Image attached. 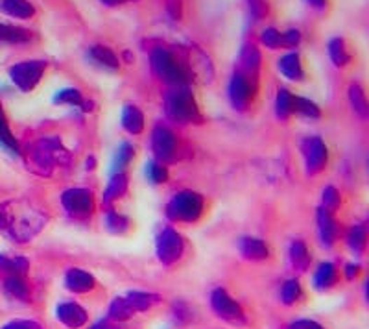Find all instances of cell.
Listing matches in <instances>:
<instances>
[{
	"label": "cell",
	"instance_id": "6da1fadb",
	"mask_svg": "<svg viewBox=\"0 0 369 329\" xmlns=\"http://www.w3.org/2000/svg\"><path fill=\"white\" fill-rule=\"evenodd\" d=\"M46 217L26 202H8L0 206V229L17 243H28L45 228Z\"/></svg>",
	"mask_w": 369,
	"mask_h": 329
},
{
	"label": "cell",
	"instance_id": "7a4b0ae2",
	"mask_svg": "<svg viewBox=\"0 0 369 329\" xmlns=\"http://www.w3.org/2000/svg\"><path fill=\"white\" fill-rule=\"evenodd\" d=\"M150 60H152L153 72L162 81H167V83H170L174 87L187 86L188 71L185 69V63H181V60L172 51L157 46V48L152 51Z\"/></svg>",
	"mask_w": 369,
	"mask_h": 329
},
{
	"label": "cell",
	"instance_id": "3957f363",
	"mask_svg": "<svg viewBox=\"0 0 369 329\" xmlns=\"http://www.w3.org/2000/svg\"><path fill=\"white\" fill-rule=\"evenodd\" d=\"M167 113L177 122L200 121V109L187 86H179L167 95Z\"/></svg>",
	"mask_w": 369,
	"mask_h": 329
},
{
	"label": "cell",
	"instance_id": "277c9868",
	"mask_svg": "<svg viewBox=\"0 0 369 329\" xmlns=\"http://www.w3.org/2000/svg\"><path fill=\"white\" fill-rule=\"evenodd\" d=\"M203 213V198L193 191H183L168 202L167 215L176 222H196Z\"/></svg>",
	"mask_w": 369,
	"mask_h": 329
},
{
	"label": "cell",
	"instance_id": "5b68a950",
	"mask_svg": "<svg viewBox=\"0 0 369 329\" xmlns=\"http://www.w3.org/2000/svg\"><path fill=\"white\" fill-rule=\"evenodd\" d=\"M183 250H185V243H183V237L176 229L165 228L157 235L155 252L157 259H159L162 264L177 263V261L181 259Z\"/></svg>",
	"mask_w": 369,
	"mask_h": 329
},
{
	"label": "cell",
	"instance_id": "8992f818",
	"mask_svg": "<svg viewBox=\"0 0 369 329\" xmlns=\"http://www.w3.org/2000/svg\"><path fill=\"white\" fill-rule=\"evenodd\" d=\"M46 69L45 61H22V63H17L10 69V78L11 81L19 87L20 91H32L34 87L37 86L43 78V72Z\"/></svg>",
	"mask_w": 369,
	"mask_h": 329
},
{
	"label": "cell",
	"instance_id": "52a82bcc",
	"mask_svg": "<svg viewBox=\"0 0 369 329\" xmlns=\"http://www.w3.org/2000/svg\"><path fill=\"white\" fill-rule=\"evenodd\" d=\"M32 156H34V163L37 167H41V174H48L50 167H54L57 163L61 165V163L69 161V154L65 152V148L54 139H45V141L37 142Z\"/></svg>",
	"mask_w": 369,
	"mask_h": 329
},
{
	"label": "cell",
	"instance_id": "ba28073f",
	"mask_svg": "<svg viewBox=\"0 0 369 329\" xmlns=\"http://www.w3.org/2000/svg\"><path fill=\"white\" fill-rule=\"evenodd\" d=\"M211 305H213L214 313H216L222 320L229 322V324L240 325L246 322L242 307H240V305L229 296L225 289L213 290V294H211Z\"/></svg>",
	"mask_w": 369,
	"mask_h": 329
},
{
	"label": "cell",
	"instance_id": "9c48e42d",
	"mask_svg": "<svg viewBox=\"0 0 369 329\" xmlns=\"http://www.w3.org/2000/svg\"><path fill=\"white\" fill-rule=\"evenodd\" d=\"M61 202L65 206L67 213L74 218H87L95 209L91 191L87 189H71L61 196Z\"/></svg>",
	"mask_w": 369,
	"mask_h": 329
},
{
	"label": "cell",
	"instance_id": "30bf717a",
	"mask_svg": "<svg viewBox=\"0 0 369 329\" xmlns=\"http://www.w3.org/2000/svg\"><path fill=\"white\" fill-rule=\"evenodd\" d=\"M301 150H303L305 163H307V173H321L325 165H327V147H325V142L319 137H309L301 145Z\"/></svg>",
	"mask_w": 369,
	"mask_h": 329
},
{
	"label": "cell",
	"instance_id": "8fae6325",
	"mask_svg": "<svg viewBox=\"0 0 369 329\" xmlns=\"http://www.w3.org/2000/svg\"><path fill=\"white\" fill-rule=\"evenodd\" d=\"M255 91V83H251L248 76H244L242 72H235L231 81H229V98L233 102L237 109H246Z\"/></svg>",
	"mask_w": 369,
	"mask_h": 329
},
{
	"label": "cell",
	"instance_id": "7c38bea8",
	"mask_svg": "<svg viewBox=\"0 0 369 329\" xmlns=\"http://www.w3.org/2000/svg\"><path fill=\"white\" fill-rule=\"evenodd\" d=\"M152 147L161 161H170L176 156L177 141L174 133L165 126H157L152 133Z\"/></svg>",
	"mask_w": 369,
	"mask_h": 329
},
{
	"label": "cell",
	"instance_id": "4fadbf2b",
	"mask_svg": "<svg viewBox=\"0 0 369 329\" xmlns=\"http://www.w3.org/2000/svg\"><path fill=\"white\" fill-rule=\"evenodd\" d=\"M56 318L69 329H80L87 324V311L76 302H63L56 307Z\"/></svg>",
	"mask_w": 369,
	"mask_h": 329
},
{
	"label": "cell",
	"instance_id": "5bb4252c",
	"mask_svg": "<svg viewBox=\"0 0 369 329\" xmlns=\"http://www.w3.org/2000/svg\"><path fill=\"white\" fill-rule=\"evenodd\" d=\"M238 65H240V71L244 76H248L249 80L257 81L258 74V67H260V52L255 45H244L242 51H240V56H238Z\"/></svg>",
	"mask_w": 369,
	"mask_h": 329
},
{
	"label": "cell",
	"instance_id": "9a60e30c",
	"mask_svg": "<svg viewBox=\"0 0 369 329\" xmlns=\"http://www.w3.org/2000/svg\"><path fill=\"white\" fill-rule=\"evenodd\" d=\"M95 278L91 274L81 269H71L65 274V287L74 294H85L95 289Z\"/></svg>",
	"mask_w": 369,
	"mask_h": 329
},
{
	"label": "cell",
	"instance_id": "2e32d148",
	"mask_svg": "<svg viewBox=\"0 0 369 329\" xmlns=\"http://www.w3.org/2000/svg\"><path fill=\"white\" fill-rule=\"evenodd\" d=\"M238 248H240V253H242L244 257L249 259V261H263V259H266L270 255L268 246H266V243L260 241V239H253V237L240 239Z\"/></svg>",
	"mask_w": 369,
	"mask_h": 329
},
{
	"label": "cell",
	"instance_id": "e0dca14e",
	"mask_svg": "<svg viewBox=\"0 0 369 329\" xmlns=\"http://www.w3.org/2000/svg\"><path fill=\"white\" fill-rule=\"evenodd\" d=\"M277 67H279V71L283 72L284 78H288V80H292V81L303 80L305 71H303V65H301V58H299L298 52H290V54L281 58Z\"/></svg>",
	"mask_w": 369,
	"mask_h": 329
},
{
	"label": "cell",
	"instance_id": "ac0fdd59",
	"mask_svg": "<svg viewBox=\"0 0 369 329\" xmlns=\"http://www.w3.org/2000/svg\"><path fill=\"white\" fill-rule=\"evenodd\" d=\"M0 11L15 19H30L36 15V8L28 0H0Z\"/></svg>",
	"mask_w": 369,
	"mask_h": 329
},
{
	"label": "cell",
	"instance_id": "d6986e66",
	"mask_svg": "<svg viewBox=\"0 0 369 329\" xmlns=\"http://www.w3.org/2000/svg\"><path fill=\"white\" fill-rule=\"evenodd\" d=\"M124 298H126V302L133 309V313H141V311L152 309L153 305H157L161 302L159 294L142 293V290H133V293H130L127 296H124Z\"/></svg>",
	"mask_w": 369,
	"mask_h": 329
},
{
	"label": "cell",
	"instance_id": "ffe728a7",
	"mask_svg": "<svg viewBox=\"0 0 369 329\" xmlns=\"http://www.w3.org/2000/svg\"><path fill=\"white\" fill-rule=\"evenodd\" d=\"M318 229L321 243L325 246H333L336 241V222H334L333 213H329L327 209H319L318 211Z\"/></svg>",
	"mask_w": 369,
	"mask_h": 329
},
{
	"label": "cell",
	"instance_id": "44dd1931",
	"mask_svg": "<svg viewBox=\"0 0 369 329\" xmlns=\"http://www.w3.org/2000/svg\"><path fill=\"white\" fill-rule=\"evenodd\" d=\"M89 58L92 60V63L104 67V69H109V71H117L118 69V58L117 54L107 48V46L95 45L89 48Z\"/></svg>",
	"mask_w": 369,
	"mask_h": 329
},
{
	"label": "cell",
	"instance_id": "7402d4cb",
	"mask_svg": "<svg viewBox=\"0 0 369 329\" xmlns=\"http://www.w3.org/2000/svg\"><path fill=\"white\" fill-rule=\"evenodd\" d=\"M338 281V270L333 263L319 264L318 270L314 272V287L318 290H327L334 287Z\"/></svg>",
	"mask_w": 369,
	"mask_h": 329
},
{
	"label": "cell",
	"instance_id": "603a6c76",
	"mask_svg": "<svg viewBox=\"0 0 369 329\" xmlns=\"http://www.w3.org/2000/svg\"><path fill=\"white\" fill-rule=\"evenodd\" d=\"M122 126L126 128L130 133H141L144 128V115L141 109L135 106H126L122 109Z\"/></svg>",
	"mask_w": 369,
	"mask_h": 329
},
{
	"label": "cell",
	"instance_id": "cb8c5ba5",
	"mask_svg": "<svg viewBox=\"0 0 369 329\" xmlns=\"http://www.w3.org/2000/svg\"><path fill=\"white\" fill-rule=\"evenodd\" d=\"M290 261L299 272H305L310 264V253L303 241H293L290 246Z\"/></svg>",
	"mask_w": 369,
	"mask_h": 329
},
{
	"label": "cell",
	"instance_id": "d4e9b609",
	"mask_svg": "<svg viewBox=\"0 0 369 329\" xmlns=\"http://www.w3.org/2000/svg\"><path fill=\"white\" fill-rule=\"evenodd\" d=\"M190 67H193V71H196L200 76L203 78V81H211L213 80V65H211V61L209 58L203 54L202 51H197V48H193V56H190Z\"/></svg>",
	"mask_w": 369,
	"mask_h": 329
},
{
	"label": "cell",
	"instance_id": "484cf974",
	"mask_svg": "<svg viewBox=\"0 0 369 329\" xmlns=\"http://www.w3.org/2000/svg\"><path fill=\"white\" fill-rule=\"evenodd\" d=\"M127 189V176L124 173H117L111 177V182L107 185L106 193H104V203L115 202L117 198L124 196Z\"/></svg>",
	"mask_w": 369,
	"mask_h": 329
},
{
	"label": "cell",
	"instance_id": "4316f807",
	"mask_svg": "<svg viewBox=\"0 0 369 329\" xmlns=\"http://www.w3.org/2000/svg\"><path fill=\"white\" fill-rule=\"evenodd\" d=\"M329 56L333 60V63L336 67H345L349 65L351 54L347 51V45L342 37H334L329 41Z\"/></svg>",
	"mask_w": 369,
	"mask_h": 329
},
{
	"label": "cell",
	"instance_id": "83f0119b",
	"mask_svg": "<svg viewBox=\"0 0 369 329\" xmlns=\"http://www.w3.org/2000/svg\"><path fill=\"white\" fill-rule=\"evenodd\" d=\"M133 309L130 307V304L126 302V298L122 296V298H115L111 302V305H109V320L111 322H117V324H120V322H126V320H130L133 316Z\"/></svg>",
	"mask_w": 369,
	"mask_h": 329
},
{
	"label": "cell",
	"instance_id": "f1b7e54d",
	"mask_svg": "<svg viewBox=\"0 0 369 329\" xmlns=\"http://www.w3.org/2000/svg\"><path fill=\"white\" fill-rule=\"evenodd\" d=\"M32 39V34L25 28H17V26L2 25L0 22V41L4 43H26Z\"/></svg>",
	"mask_w": 369,
	"mask_h": 329
},
{
	"label": "cell",
	"instance_id": "f546056e",
	"mask_svg": "<svg viewBox=\"0 0 369 329\" xmlns=\"http://www.w3.org/2000/svg\"><path fill=\"white\" fill-rule=\"evenodd\" d=\"M349 100H351V106H353L354 112L358 113L362 119H365L369 112L368 98H365L364 89H362L358 83H353V86L349 87Z\"/></svg>",
	"mask_w": 369,
	"mask_h": 329
},
{
	"label": "cell",
	"instance_id": "4dcf8cb0",
	"mask_svg": "<svg viewBox=\"0 0 369 329\" xmlns=\"http://www.w3.org/2000/svg\"><path fill=\"white\" fill-rule=\"evenodd\" d=\"M4 290L10 294L11 298L17 300H26L28 298V285L25 283V279L20 276H10V278L4 279Z\"/></svg>",
	"mask_w": 369,
	"mask_h": 329
},
{
	"label": "cell",
	"instance_id": "1f68e13d",
	"mask_svg": "<svg viewBox=\"0 0 369 329\" xmlns=\"http://www.w3.org/2000/svg\"><path fill=\"white\" fill-rule=\"evenodd\" d=\"M28 261L25 257H8V255H0V270L10 272V276H22L28 270Z\"/></svg>",
	"mask_w": 369,
	"mask_h": 329
},
{
	"label": "cell",
	"instance_id": "d6a6232c",
	"mask_svg": "<svg viewBox=\"0 0 369 329\" xmlns=\"http://www.w3.org/2000/svg\"><path fill=\"white\" fill-rule=\"evenodd\" d=\"M275 113L279 119H286L293 113V95H290L288 89H279L275 98Z\"/></svg>",
	"mask_w": 369,
	"mask_h": 329
},
{
	"label": "cell",
	"instance_id": "836d02e7",
	"mask_svg": "<svg viewBox=\"0 0 369 329\" xmlns=\"http://www.w3.org/2000/svg\"><path fill=\"white\" fill-rule=\"evenodd\" d=\"M365 243H368V233H365L364 226H354L347 233V244L354 253H362L365 248Z\"/></svg>",
	"mask_w": 369,
	"mask_h": 329
},
{
	"label": "cell",
	"instance_id": "e575fe53",
	"mask_svg": "<svg viewBox=\"0 0 369 329\" xmlns=\"http://www.w3.org/2000/svg\"><path fill=\"white\" fill-rule=\"evenodd\" d=\"M0 145H4L10 152H15V154L19 152V145H17L15 137H13L10 126H8V122H6L2 107H0Z\"/></svg>",
	"mask_w": 369,
	"mask_h": 329
},
{
	"label": "cell",
	"instance_id": "d590c367",
	"mask_svg": "<svg viewBox=\"0 0 369 329\" xmlns=\"http://www.w3.org/2000/svg\"><path fill=\"white\" fill-rule=\"evenodd\" d=\"M293 113L309 116V119H319V116H321L319 107L316 106L314 102L307 100V98H301V97H293Z\"/></svg>",
	"mask_w": 369,
	"mask_h": 329
},
{
	"label": "cell",
	"instance_id": "8d00e7d4",
	"mask_svg": "<svg viewBox=\"0 0 369 329\" xmlns=\"http://www.w3.org/2000/svg\"><path fill=\"white\" fill-rule=\"evenodd\" d=\"M301 283H299L298 279H288L286 283L283 285V289H281V300H283L286 305H293L301 298Z\"/></svg>",
	"mask_w": 369,
	"mask_h": 329
},
{
	"label": "cell",
	"instance_id": "74e56055",
	"mask_svg": "<svg viewBox=\"0 0 369 329\" xmlns=\"http://www.w3.org/2000/svg\"><path fill=\"white\" fill-rule=\"evenodd\" d=\"M132 157H133V147L130 142H122L117 156H115V163H113V170H115V174L122 173V168L132 161Z\"/></svg>",
	"mask_w": 369,
	"mask_h": 329
},
{
	"label": "cell",
	"instance_id": "f35d334b",
	"mask_svg": "<svg viewBox=\"0 0 369 329\" xmlns=\"http://www.w3.org/2000/svg\"><path fill=\"white\" fill-rule=\"evenodd\" d=\"M106 226L111 233H124L130 228V220L122 215L115 213V211H109L106 217Z\"/></svg>",
	"mask_w": 369,
	"mask_h": 329
},
{
	"label": "cell",
	"instance_id": "ab89813d",
	"mask_svg": "<svg viewBox=\"0 0 369 329\" xmlns=\"http://www.w3.org/2000/svg\"><path fill=\"white\" fill-rule=\"evenodd\" d=\"M54 100L60 102V104H67V106H81V104H83V98H81L80 91H78V89H72V87L61 89L56 97H54Z\"/></svg>",
	"mask_w": 369,
	"mask_h": 329
},
{
	"label": "cell",
	"instance_id": "60d3db41",
	"mask_svg": "<svg viewBox=\"0 0 369 329\" xmlns=\"http://www.w3.org/2000/svg\"><path fill=\"white\" fill-rule=\"evenodd\" d=\"M260 41L263 45H266L268 48L275 51V48H283V34L275 28H266V30L260 34Z\"/></svg>",
	"mask_w": 369,
	"mask_h": 329
},
{
	"label": "cell",
	"instance_id": "b9f144b4",
	"mask_svg": "<svg viewBox=\"0 0 369 329\" xmlns=\"http://www.w3.org/2000/svg\"><path fill=\"white\" fill-rule=\"evenodd\" d=\"M146 174L148 177L152 180L153 183H162V182H167L168 180V170L162 165H159V163L152 161V163H148V167H146Z\"/></svg>",
	"mask_w": 369,
	"mask_h": 329
},
{
	"label": "cell",
	"instance_id": "7bdbcfd3",
	"mask_svg": "<svg viewBox=\"0 0 369 329\" xmlns=\"http://www.w3.org/2000/svg\"><path fill=\"white\" fill-rule=\"evenodd\" d=\"M340 206V194L334 187H327L323 191V209H327L329 213L336 211Z\"/></svg>",
	"mask_w": 369,
	"mask_h": 329
},
{
	"label": "cell",
	"instance_id": "ee69618b",
	"mask_svg": "<svg viewBox=\"0 0 369 329\" xmlns=\"http://www.w3.org/2000/svg\"><path fill=\"white\" fill-rule=\"evenodd\" d=\"M249 13H251L253 20H260L266 13V2L264 0H248Z\"/></svg>",
	"mask_w": 369,
	"mask_h": 329
},
{
	"label": "cell",
	"instance_id": "f6af8a7d",
	"mask_svg": "<svg viewBox=\"0 0 369 329\" xmlns=\"http://www.w3.org/2000/svg\"><path fill=\"white\" fill-rule=\"evenodd\" d=\"M0 329H43L34 320H11L8 324H4Z\"/></svg>",
	"mask_w": 369,
	"mask_h": 329
},
{
	"label": "cell",
	"instance_id": "bcb514c9",
	"mask_svg": "<svg viewBox=\"0 0 369 329\" xmlns=\"http://www.w3.org/2000/svg\"><path fill=\"white\" fill-rule=\"evenodd\" d=\"M301 43V34L299 30L283 32V48H295Z\"/></svg>",
	"mask_w": 369,
	"mask_h": 329
},
{
	"label": "cell",
	"instance_id": "7dc6e473",
	"mask_svg": "<svg viewBox=\"0 0 369 329\" xmlns=\"http://www.w3.org/2000/svg\"><path fill=\"white\" fill-rule=\"evenodd\" d=\"M167 11L170 13L172 19H181L183 15V6L181 0H167Z\"/></svg>",
	"mask_w": 369,
	"mask_h": 329
},
{
	"label": "cell",
	"instance_id": "c3c4849f",
	"mask_svg": "<svg viewBox=\"0 0 369 329\" xmlns=\"http://www.w3.org/2000/svg\"><path fill=\"white\" fill-rule=\"evenodd\" d=\"M288 329H323L318 322H314V320H298V322H293Z\"/></svg>",
	"mask_w": 369,
	"mask_h": 329
},
{
	"label": "cell",
	"instance_id": "681fc988",
	"mask_svg": "<svg viewBox=\"0 0 369 329\" xmlns=\"http://www.w3.org/2000/svg\"><path fill=\"white\" fill-rule=\"evenodd\" d=\"M358 272H360L358 264H347V267H345V278L347 279H354L358 276Z\"/></svg>",
	"mask_w": 369,
	"mask_h": 329
},
{
	"label": "cell",
	"instance_id": "f907efd6",
	"mask_svg": "<svg viewBox=\"0 0 369 329\" xmlns=\"http://www.w3.org/2000/svg\"><path fill=\"white\" fill-rule=\"evenodd\" d=\"M312 8H316V10H323L325 4H327V0H307Z\"/></svg>",
	"mask_w": 369,
	"mask_h": 329
},
{
	"label": "cell",
	"instance_id": "816d5d0a",
	"mask_svg": "<svg viewBox=\"0 0 369 329\" xmlns=\"http://www.w3.org/2000/svg\"><path fill=\"white\" fill-rule=\"evenodd\" d=\"M106 6H118V4H124L126 0H102Z\"/></svg>",
	"mask_w": 369,
	"mask_h": 329
}]
</instances>
